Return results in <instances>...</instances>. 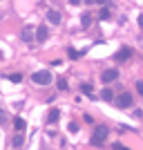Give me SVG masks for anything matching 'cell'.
I'll return each instance as SVG.
<instances>
[{
  "label": "cell",
  "mask_w": 143,
  "mask_h": 150,
  "mask_svg": "<svg viewBox=\"0 0 143 150\" xmlns=\"http://www.w3.org/2000/svg\"><path fill=\"white\" fill-rule=\"evenodd\" d=\"M13 125H16V130H18V132H23V130H25V125H27V123H25V119H20V117H18Z\"/></svg>",
  "instance_id": "12"
},
{
  "label": "cell",
  "mask_w": 143,
  "mask_h": 150,
  "mask_svg": "<svg viewBox=\"0 0 143 150\" xmlns=\"http://www.w3.org/2000/svg\"><path fill=\"white\" fill-rule=\"evenodd\" d=\"M67 54H69V58H76V56H81L83 52H76V50H69V52H67Z\"/></svg>",
  "instance_id": "17"
},
{
  "label": "cell",
  "mask_w": 143,
  "mask_h": 150,
  "mask_svg": "<svg viewBox=\"0 0 143 150\" xmlns=\"http://www.w3.org/2000/svg\"><path fill=\"white\" fill-rule=\"evenodd\" d=\"M101 99H103V101H114V92H112V90H103V92H101Z\"/></svg>",
  "instance_id": "10"
},
{
  "label": "cell",
  "mask_w": 143,
  "mask_h": 150,
  "mask_svg": "<svg viewBox=\"0 0 143 150\" xmlns=\"http://www.w3.org/2000/svg\"><path fill=\"white\" fill-rule=\"evenodd\" d=\"M20 38L25 40V43H31V40H36V29L31 25H25L23 27V31H20Z\"/></svg>",
  "instance_id": "3"
},
{
  "label": "cell",
  "mask_w": 143,
  "mask_h": 150,
  "mask_svg": "<svg viewBox=\"0 0 143 150\" xmlns=\"http://www.w3.org/2000/svg\"><path fill=\"white\" fill-rule=\"evenodd\" d=\"M99 18L101 20H107V18H110V9H107V7H103V9L99 11Z\"/></svg>",
  "instance_id": "13"
},
{
  "label": "cell",
  "mask_w": 143,
  "mask_h": 150,
  "mask_svg": "<svg viewBox=\"0 0 143 150\" xmlns=\"http://www.w3.org/2000/svg\"><path fill=\"white\" fill-rule=\"evenodd\" d=\"M130 56H132V50H130V47H123V50H118V52H116L114 61H118V63H125Z\"/></svg>",
  "instance_id": "6"
},
{
  "label": "cell",
  "mask_w": 143,
  "mask_h": 150,
  "mask_svg": "<svg viewBox=\"0 0 143 150\" xmlns=\"http://www.w3.org/2000/svg\"><path fill=\"white\" fill-rule=\"evenodd\" d=\"M58 117H61V112H58L56 108H54V110H49V114H47V123H56Z\"/></svg>",
  "instance_id": "9"
},
{
  "label": "cell",
  "mask_w": 143,
  "mask_h": 150,
  "mask_svg": "<svg viewBox=\"0 0 143 150\" xmlns=\"http://www.w3.org/2000/svg\"><path fill=\"white\" fill-rule=\"evenodd\" d=\"M31 81L36 83V85H49L54 79H51V74L47 69H40V72H34V74H31Z\"/></svg>",
  "instance_id": "2"
},
{
  "label": "cell",
  "mask_w": 143,
  "mask_h": 150,
  "mask_svg": "<svg viewBox=\"0 0 143 150\" xmlns=\"http://www.w3.org/2000/svg\"><path fill=\"white\" fill-rule=\"evenodd\" d=\"M0 61H2V52H0Z\"/></svg>",
  "instance_id": "25"
},
{
  "label": "cell",
  "mask_w": 143,
  "mask_h": 150,
  "mask_svg": "<svg viewBox=\"0 0 143 150\" xmlns=\"http://www.w3.org/2000/svg\"><path fill=\"white\" fill-rule=\"evenodd\" d=\"M7 121V114H5V110H0V123H5Z\"/></svg>",
  "instance_id": "19"
},
{
  "label": "cell",
  "mask_w": 143,
  "mask_h": 150,
  "mask_svg": "<svg viewBox=\"0 0 143 150\" xmlns=\"http://www.w3.org/2000/svg\"><path fill=\"white\" fill-rule=\"evenodd\" d=\"M107 132H110V130H107L105 125H99V128L92 132V137H89V144H92V146H101V144H103V141L107 139Z\"/></svg>",
  "instance_id": "1"
},
{
  "label": "cell",
  "mask_w": 143,
  "mask_h": 150,
  "mask_svg": "<svg viewBox=\"0 0 143 150\" xmlns=\"http://www.w3.org/2000/svg\"><path fill=\"white\" fill-rule=\"evenodd\" d=\"M9 81H11V83H20V81H23V76H20V74H9Z\"/></svg>",
  "instance_id": "16"
},
{
  "label": "cell",
  "mask_w": 143,
  "mask_h": 150,
  "mask_svg": "<svg viewBox=\"0 0 143 150\" xmlns=\"http://www.w3.org/2000/svg\"><path fill=\"white\" fill-rule=\"evenodd\" d=\"M96 2H99V5H105V0H96Z\"/></svg>",
  "instance_id": "24"
},
{
  "label": "cell",
  "mask_w": 143,
  "mask_h": 150,
  "mask_svg": "<svg viewBox=\"0 0 143 150\" xmlns=\"http://www.w3.org/2000/svg\"><path fill=\"white\" fill-rule=\"evenodd\" d=\"M89 23H92L89 13H83V16H81V25H83V27H89Z\"/></svg>",
  "instance_id": "14"
},
{
  "label": "cell",
  "mask_w": 143,
  "mask_h": 150,
  "mask_svg": "<svg viewBox=\"0 0 143 150\" xmlns=\"http://www.w3.org/2000/svg\"><path fill=\"white\" fill-rule=\"evenodd\" d=\"M47 20L54 23V25H61L63 16H61V11H56V9H49V11H47Z\"/></svg>",
  "instance_id": "8"
},
{
  "label": "cell",
  "mask_w": 143,
  "mask_h": 150,
  "mask_svg": "<svg viewBox=\"0 0 143 150\" xmlns=\"http://www.w3.org/2000/svg\"><path fill=\"white\" fill-rule=\"evenodd\" d=\"M69 132H78V125H76V123H69Z\"/></svg>",
  "instance_id": "20"
},
{
  "label": "cell",
  "mask_w": 143,
  "mask_h": 150,
  "mask_svg": "<svg viewBox=\"0 0 143 150\" xmlns=\"http://www.w3.org/2000/svg\"><path fill=\"white\" fill-rule=\"evenodd\" d=\"M139 25L143 27V13H141V16H139Z\"/></svg>",
  "instance_id": "23"
},
{
  "label": "cell",
  "mask_w": 143,
  "mask_h": 150,
  "mask_svg": "<svg viewBox=\"0 0 143 150\" xmlns=\"http://www.w3.org/2000/svg\"><path fill=\"white\" fill-rule=\"evenodd\" d=\"M11 144H13V148H20V146L25 144V139H23V134H20V132L16 134V137H13V141H11Z\"/></svg>",
  "instance_id": "11"
},
{
  "label": "cell",
  "mask_w": 143,
  "mask_h": 150,
  "mask_svg": "<svg viewBox=\"0 0 143 150\" xmlns=\"http://www.w3.org/2000/svg\"><path fill=\"white\" fill-rule=\"evenodd\" d=\"M116 105L118 108H130L132 105V94H128V92L118 94V96H116Z\"/></svg>",
  "instance_id": "4"
},
{
  "label": "cell",
  "mask_w": 143,
  "mask_h": 150,
  "mask_svg": "<svg viewBox=\"0 0 143 150\" xmlns=\"http://www.w3.org/2000/svg\"><path fill=\"white\" fill-rule=\"evenodd\" d=\"M137 90H139V94H143V83H141V81L137 83Z\"/></svg>",
  "instance_id": "21"
},
{
  "label": "cell",
  "mask_w": 143,
  "mask_h": 150,
  "mask_svg": "<svg viewBox=\"0 0 143 150\" xmlns=\"http://www.w3.org/2000/svg\"><path fill=\"white\" fill-rule=\"evenodd\" d=\"M58 88H61V90H67V81H65V79H61V81H58Z\"/></svg>",
  "instance_id": "18"
},
{
  "label": "cell",
  "mask_w": 143,
  "mask_h": 150,
  "mask_svg": "<svg viewBox=\"0 0 143 150\" xmlns=\"http://www.w3.org/2000/svg\"><path fill=\"white\" fill-rule=\"evenodd\" d=\"M81 92L83 94H92V83H83V85H81Z\"/></svg>",
  "instance_id": "15"
},
{
  "label": "cell",
  "mask_w": 143,
  "mask_h": 150,
  "mask_svg": "<svg viewBox=\"0 0 143 150\" xmlns=\"http://www.w3.org/2000/svg\"><path fill=\"white\" fill-rule=\"evenodd\" d=\"M116 79H118L116 69H105V72L101 74V81H103V83H112V81H116Z\"/></svg>",
  "instance_id": "5"
},
{
  "label": "cell",
  "mask_w": 143,
  "mask_h": 150,
  "mask_svg": "<svg viewBox=\"0 0 143 150\" xmlns=\"http://www.w3.org/2000/svg\"><path fill=\"white\" fill-rule=\"evenodd\" d=\"M81 2H83V0H69V5H72V7H76V5H81Z\"/></svg>",
  "instance_id": "22"
},
{
  "label": "cell",
  "mask_w": 143,
  "mask_h": 150,
  "mask_svg": "<svg viewBox=\"0 0 143 150\" xmlns=\"http://www.w3.org/2000/svg\"><path fill=\"white\" fill-rule=\"evenodd\" d=\"M47 36H49V29H47V25H38L36 27V40H47Z\"/></svg>",
  "instance_id": "7"
}]
</instances>
